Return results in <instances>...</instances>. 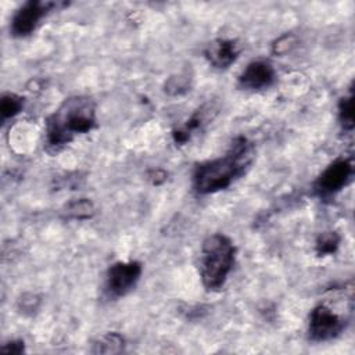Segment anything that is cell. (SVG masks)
Instances as JSON below:
<instances>
[{
	"instance_id": "cell-1",
	"label": "cell",
	"mask_w": 355,
	"mask_h": 355,
	"mask_svg": "<svg viewBox=\"0 0 355 355\" xmlns=\"http://www.w3.org/2000/svg\"><path fill=\"white\" fill-rule=\"evenodd\" d=\"M252 161V146L243 137H236L225 155L201 162L193 172V189L198 194H209L229 187L244 175Z\"/></svg>"
},
{
	"instance_id": "cell-2",
	"label": "cell",
	"mask_w": 355,
	"mask_h": 355,
	"mask_svg": "<svg viewBox=\"0 0 355 355\" xmlns=\"http://www.w3.org/2000/svg\"><path fill=\"white\" fill-rule=\"evenodd\" d=\"M96 126V104L87 96H73L64 103L46 121V144L58 151L76 136L89 133Z\"/></svg>"
},
{
	"instance_id": "cell-3",
	"label": "cell",
	"mask_w": 355,
	"mask_h": 355,
	"mask_svg": "<svg viewBox=\"0 0 355 355\" xmlns=\"http://www.w3.org/2000/svg\"><path fill=\"white\" fill-rule=\"evenodd\" d=\"M234 255L236 247L227 236L215 233L204 240L200 257V275L207 290L215 291L225 284L233 268Z\"/></svg>"
},
{
	"instance_id": "cell-4",
	"label": "cell",
	"mask_w": 355,
	"mask_h": 355,
	"mask_svg": "<svg viewBox=\"0 0 355 355\" xmlns=\"http://www.w3.org/2000/svg\"><path fill=\"white\" fill-rule=\"evenodd\" d=\"M348 319L327 304L316 305L309 315L308 336L312 341H329L343 333Z\"/></svg>"
},
{
	"instance_id": "cell-5",
	"label": "cell",
	"mask_w": 355,
	"mask_h": 355,
	"mask_svg": "<svg viewBox=\"0 0 355 355\" xmlns=\"http://www.w3.org/2000/svg\"><path fill=\"white\" fill-rule=\"evenodd\" d=\"M354 175L351 158H337L316 179L315 193L320 198H330L344 189Z\"/></svg>"
},
{
	"instance_id": "cell-6",
	"label": "cell",
	"mask_w": 355,
	"mask_h": 355,
	"mask_svg": "<svg viewBox=\"0 0 355 355\" xmlns=\"http://www.w3.org/2000/svg\"><path fill=\"white\" fill-rule=\"evenodd\" d=\"M141 275V263L137 261L115 262L105 275V291L112 298L126 295L139 282Z\"/></svg>"
},
{
	"instance_id": "cell-7",
	"label": "cell",
	"mask_w": 355,
	"mask_h": 355,
	"mask_svg": "<svg viewBox=\"0 0 355 355\" xmlns=\"http://www.w3.org/2000/svg\"><path fill=\"white\" fill-rule=\"evenodd\" d=\"M54 7H57V4L53 1H26L17 10L11 19V33L18 37L31 35L39 25L40 19Z\"/></svg>"
},
{
	"instance_id": "cell-8",
	"label": "cell",
	"mask_w": 355,
	"mask_h": 355,
	"mask_svg": "<svg viewBox=\"0 0 355 355\" xmlns=\"http://www.w3.org/2000/svg\"><path fill=\"white\" fill-rule=\"evenodd\" d=\"M276 78L275 68L270 62L257 60L250 62L239 75V86L245 90H261L269 87Z\"/></svg>"
},
{
	"instance_id": "cell-9",
	"label": "cell",
	"mask_w": 355,
	"mask_h": 355,
	"mask_svg": "<svg viewBox=\"0 0 355 355\" xmlns=\"http://www.w3.org/2000/svg\"><path fill=\"white\" fill-rule=\"evenodd\" d=\"M239 55V47L234 40L216 39L205 49V57L215 68H227Z\"/></svg>"
},
{
	"instance_id": "cell-10",
	"label": "cell",
	"mask_w": 355,
	"mask_h": 355,
	"mask_svg": "<svg viewBox=\"0 0 355 355\" xmlns=\"http://www.w3.org/2000/svg\"><path fill=\"white\" fill-rule=\"evenodd\" d=\"M125 340L118 333H107L97 338L93 344L92 352L94 354H116L123 349Z\"/></svg>"
},
{
	"instance_id": "cell-11",
	"label": "cell",
	"mask_w": 355,
	"mask_h": 355,
	"mask_svg": "<svg viewBox=\"0 0 355 355\" xmlns=\"http://www.w3.org/2000/svg\"><path fill=\"white\" fill-rule=\"evenodd\" d=\"M24 107V100L22 97L14 94V93H7L1 97V103H0V114H1V119H10L12 116H15L17 114H19L22 111Z\"/></svg>"
},
{
	"instance_id": "cell-12",
	"label": "cell",
	"mask_w": 355,
	"mask_h": 355,
	"mask_svg": "<svg viewBox=\"0 0 355 355\" xmlns=\"http://www.w3.org/2000/svg\"><path fill=\"white\" fill-rule=\"evenodd\" d=\"M94 207L87 198H79L65 207V215L73 219H87L93 215Z\"/></svg>"
},
{
	"instance_id": "cell-13",
	"label": "cell",
	"mask_w": 355,
	"mask_h": 355,
	"mask_svg": "<svg viewBox=\"0 0 355 355\" xmlns=\"http://www.w3.org/2000/svg\"><path fill=\"white\" fill-rule=\"evenodd\" d=\"M338 121L345 130L354 128V96L349 93L344 96L338 103Z\"/></svg>"
},
{
	"instance_id": "cell-14",
	"label": "cell",
	"mask_w": 355,
	"mask_h": 355,
	"mask_svg": "<svg viewBox=\"0 0 355 355\" xmlns=\"http://www.w3.org/2000/svg\"><path fill=\"white\" fill-rule=\"evenodd\" d=\"M340 244V236L336 232H324L316 240V252L320 257L334 254Z\"/></svg>"
},
{
	"instance_id": "cell-15",
	"label": "cell",
	"mask_w": 355,
	"mask_h": 355,
	"mask_svg": "<svg viewBox=\"0 0 355 355\" xmlns=\"http://www.w3.org/2000/svg\"><path fill=\"white\" fill-rule=\"evenodd\" d=\"M187 78L186 76H182V75H178V76H173L166 83H165V92H168L169 94H182L187 90Z\"/></svg>"
},
{
	"instance_id": "cell-16",
	"label": "cell",
	"mask_w": 355,
	"mask_h": 355,
	"mask_svg": "<svg viewBox=\"0 0 355 355\" xmlns=\"http://www.w3.org/2000/svg\"><path fill=\"white\" fill-rule=\"evenodd\" d=\"M22 351H24V343L21 340L10 341L4 347H1V352H7V354H21Z\"/></svg>"
}]
</instances>
